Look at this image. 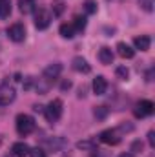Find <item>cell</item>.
I'll return each mask as SVG.
<instances>
[{
	"label": "cell",
	"instance_id": "6da1fadb",
	"mask_svg": "<svg viewBox=\"0 0 155 157\" xmlns=\"http://www.w3.org/2000/svg\"><path fill=\"white\" fill-rule=\"evenodd\" d=\"M15 126H17V133L26 137L29 133H33L35 130V119L31 115H26V113H18L15 119Z\"/></svg>",
	"mask_w": 155,
	"mask_h": 157
},
{
	"label": "cell",
	"instance_id": "7a4b0ae2",
	"mask_svg": "<svg viewBox=\"0 0 155 157\" xmlns=\"http://www.w3.org/2000/svg\"><path fill=\"white\" fill-rule=\"evenodd\" d=\"M62 112H64V104H62L60 99H53V101L47 104V108L44 110L46 119H47L49 122H57L59 119L62 117Z\"/></svg>",
	"mask_w": 155,
	"mask_h": 157
},
{
	"label": "cell",
	"instance_id": "3957f363",
	"mask_svg": "<svg viewBox=\"0 0 155 157\" xmlns=\"http://www.w3.org/2000/svg\"><path fill=\"white\" fill-rule=\"evenodd\" d=\"M155 112V104L152 101H148V99H144V101H139L137 104H135V108H133V115L137 119H144L148 117V115H152Z\"/></svg>",
	"mask_w": 155,
	"mask_h": 157
},
{
	"label": "cell",
	"instance_id": "277c9868",
	"mask_svg": "<svg viewBox=\"0 0 155 157\" xmlns=\"http://www.w3.org/2000/svg\"><path fill=\"white\" fill-rule=\"evenodd\" d=\"M99 141L104 143V144H110V146H115L120 143V133L117 132V128H108L104 132L99 133Z\"/></svg>",
	"mask_w": 155,
	"mask_h": 157
},
{
	"label": "cell",
	"instance_id": "5b68a950",
	"mask_svg": "<svg viewBox=\"0 0 155 157\" xmlns=\"http://www.w3.org/2000/svg\"><path fill=\"white\" fill-rule=\"evenodd\" d=\"M17 97V91L13 86L9 84H2L0 86V106H9Z\"/></svg>",
	"mask_w": 155,
	"mask_h": 157
},
{
	"label": "cell",
	"instance_id": "8992f818",
	"mask_svg": "<svg viewBox=\"0 0 155 157\" xmlns=\"http://www.w3.org/2000/svg\"><path fill=\"white\" fill-rule=\"evenodd\" d=\"M7 37L13 42H22V40L26 39V28H24V24L17 22V24L9 26L7 28Z\"/></svg>",
	"mask_w": 155,
	"mask_h": 157
},
{
	"label": "cell",
	"instance_id": "52a82bcc",
	"mask_svg": "<svg viewBox=\"0 0 155 157\" xmlns=\"http://www.w3.org/2000/svg\"><path fill=\"white\" fill-rule=\"evenodd\" d=\"M49 24H51V13L46 9H39L35 15V28L42 31V29H47Z\"/></svg>",
	"mask_w": 155,
	"mask_h": 157
},
{
	"label": "cell",
	"instance_id": "ba28073f",
	"mask_svg": "<svg viewBox=\"0 0 155 157\" xmlns=\"http://www.w3.org/2000/svg\"><path fill=\"white\" fill-rule=\"evenodd\" d=\"M60 73H62V64H60V62H53V64L46 66V68H44V71H42L44 78H47V80L57 78Z\"/></svg>",
	"mask_w": 155,
	"mask_h": 157
},
{
	"label": "cell",
	"instance_id": "9c48e42d",
	"mask_svg": "<svg viewBox=\"0 0 155 157\" xmlns=\"http://www.w3.org/2000/svg\"><path fill=\"white\" fill-rule=\"evenodd\" d=\"M71 68L78 71V73H89L91 71V66L88 64V60L84 59V57H75L73 60H71Z\"/></svg>",
	"mask_w": 155,
	"mask_h": 157
},
{
	"label": "cell",
	"instance_id": "30bf717a",
	"mask_svg": "<svg viewBox=\"0 0 155 157\" xmlns=\"http://www.w3.org/2000/svg\"><path fill=\"white\" fill-rule=\"evenodd\" d=\"M91 88H93V93L95 95H104L106 90H108V82H106V78L102 77V75H97V77L93 78Z\"/></svg>",
	"mask_w": 155,
	"mask_h": 157
},
{
	"label": "cell",
	"instance_id": "8fae6325",
	"mask_svg": "<svg viewBox=\"0 0 155 157\" xmlns=\"http://www.w3.org/2000/svg\"><path fill=\"white\" fill-rule=\"evenodd\" d=\"M29 144L28 143H24V141H18V143H15L13 146H11V152H13V155L15 157H26L29 154Z\"/></svg>",
	"mask_w": 155,
	"mask_h": 157
},
{
	"label": "cell",
	"instance_id": "7c38bea8",
	"mask_svg": "<svg viewBox=\"0 0 155 157\" xmlns=\"http://www.w3.org/2000/svg\"><path fill=\"white\" fill-rule=\"evenodd\" d=\"M117 53H119L122 59H133V57H135V49H133L130 44H126V42H119V44H117Z\"/></svg>",
	"mask_w": 155,
	"mask_h": 157
},
{
	"label": "cell",
	"instance_id": "4fadbf2b",
	"mask_svg": "<svg viewBox=\"0 0 155 157\" xmlns=\"http://www.w3.org/2000/svg\"><path fill=\"white\" fill-rule=\"evenodd\" d=\"M18 9L22 15H31L37 11V2L35 0H18Z\"/></svg>",
	"mask_w": 155,
	"mask_h": 157
},
{
	"label": "cell",
	"instance_id": "5bb4252c",
	"mask_svg": "<svg viewBox=\"0 0 155 157\" xmlns=\"http://www.w3.org/2000/svg\"><path fill=\"white\" fill-rule=\"evenodd\" d=\"M99 60H100L102 64H106V66L112 64V62H113V51H112V48H106V46L100 48V49H99Z\"/></svg>",
	"mask_w": 155,
	"mask_h": 157
},
{
	"label": "cell",
	"instance_id": "9a60e30c",
	"mask_svg": "<svg viewBox=\"0 0 155 157\" xmlns=\"http://www.w3.org/2000/svg\"><path fill=\"white\" fill-rule=\"evenodd\" d=\"M133 44H135V48H137V49L146 51V49H150L152 39H150L148 35H141V37H135V39H133Z\"/></svg>",
	"mask_w": 155,
	"mask_h": 157
},
{
	"label": "cell",
	"instance_id": "2e32d148",
	"mask_svg": "<svg viewBox=\"0 0 155 157\" xmlns=\"http://www.w3.org/2000/svg\"><path fill=\"white\" fill-rule=\"evenodd\" d=\"M78 150H88V152H95L97 148V141L95 139H86V141H78L77 143Z\"/></svg>",
	"mask_w": 155,
	"mask_h": 157
},
{
	"label": "cell",
	"instance_id": "e0dca14e",
	"mask_svg": "<svg viewBox=\"0 0 155 157\" xmlns=\"http://www.w3.org/2000/svg\"><path fill=\"white\" fill-rule=\"evenodd\" d=\"M59 33H60V37H64V39H73V37H75V29H73L71 24H60Z\"/></svg>",
	"mask_w": 155,
	"mask_h": 157
},
{
	"label": "cell",
	"instance_id": "ac0fdd59",
	"mask_svg": "<svg viewBox=\"0 0 155 157\" xmlns=\"http://www.w3.org/2000/svg\"><path fill=\"white\" fill-rule=\"evenodd\" d=\"M9 15H11V2L0 0V18H7Z\"/></svg>",
	"mask_w": 155,
	"mask_h": 157
},
{
	"label": "cell",
	"instance_id": "d6986e66",
	"mask_svg": "<svg viewBox=\"0 0 155 157\" xmlns=\"http://www.w3.org/2000/svg\"><path fill=\"white\" fill-rule=\"evenodd\" d=\"M49 86H51V80H47V78H39V82H37V91H39L40 95H44V93H47Z\"/></svg>",
	"mask_w": 155,
	"mask_h": 157
},
{
	"label": "cell",
	"instance_id": "ffe728a7",
	"mask_svg": "<svg viewBox=\"0 0 155 157\" xmlns=\"http://www.w3.org/2000/svg\"><path fill=\"white\" fill-rule=\"evenodd\" d=\"M108 113H110V110L106 108V106H97L95 110H93V115L99 119V121H102V119L108 117Z\"/></svg>",
	"mask_w": 155,
	"mask_h": 157
},
{
	"label": "cell",
	"instance_id": "44dd1931",
	"mask_svg": "<svg viewBox=\"0 0 155 157\" xmlns=\"http://www.w3.org/2000/svg\"><path fill=\"white\" fill-rule=\"evenodd\" d=\"M71 26H73L75 31H82V29L86 28V17H75Z\"/></svg>",
	"mask_w": 155,
	"mask_h": 157
},
{
	"label": "cell",
	"instance_id": "7402d4cb",
	"mask_svg": "<svg viewBox=\"0 0 155 157\" xmlns=\"http://www.w3.org/2000/svg\"><path fill=\"white\" fill-rule=\"evenodd\" d=\"M115 75L120 78V80H128V78H130V70H128L126 66H117Z\"/></svg>",
	"mask_w": 155,
	"mask_h": 157
},
{
	"label": "cell",
	"instance_id": "603a6c76",
	"mask_svg": "<svg viewBox=\"0 0 155 157\" xmlns=\"http://www.w3.org/2000/svg\"><path fill=\"white\" fill-rule=\"evenodd\" d=\"M64 9H66V6H64V2H60V0H57V2H53V15H55V17H60V15L64 13Z\"/></svg>",
	"mask_w": 155,
	"mask_h": 157
},
{
	"label": "cell",
	"instance_id": "cb8c5ba5",
	"mask_svg": "<svg viewBox=\"0 0 155 157\" xmlns=\"http://www.w3.org/2000/svg\"><path fill=\"white\" fill-rule=\"evenodd\" d=\"M84 9H86L88 15L97 13V2H95V0H86V2H84Z\"/></svg>",
	"mask_w": 155,
	"mask_h": 157
},
{
	"label": "cell",
	"instance_id": "d4e9b609",
	"mask_svg": "<svg viewBox=\"0 0 155 157\" xmlns=\"http://www.w3.org/2000/svg\"><path fill=\"white\" fill-rule=\"evenodd\" d=\"M64 144H66V141H64L62 137H53V139L49 141V146H51L53 150H60Z\"/></svg>",
	"mask_w": 155,
	"mask_h": 157
},
{
	"label": "cell",
	"instance_id": "484cf974",
	"mask_svg": "<svg viewBox=\"0 0 155 157\" xmlns=\"http://www.w3.org/2000/svg\"><path fill=\"white\" fill-rule=\"evenodd\" d=\"M28 155H29V157H46V152H44L42 148H39V146H37V148H31Z\"/></svg>",
	"mask_w": 155,
	"mask_h": 157
},
{
	"label": "cell",
	"instance_id": "4316f807",
	"mask_svg": "<svg viewBox=\"0 0 155 157\" xmlns=\"http://www.w3.org/2000/svg\"><path fill=\"white\" fill-rule=\"evenodd\" d=\"M33 84H35V78H33V77H26V80L22 82L24 90H31V88H33Z\"/></svg>",
	"mask_w": 155,
	"mask_h": 157
},
{
	"label": "cell",
	"instance_id": "83f0119b",
	"mask_svg": "<svg viewBox=\"0 0 155 157\" xmlns=\"http://www.w3.org/2000/svg\"><path fill=\"white\" fill-rule=\"evenodd\" d=\"M117 132H119V133H124V132H133V124H120V126L117 128Z\"/></svg>",
	"mask_w": 155,
	"mask_h": 157
},
{
	"label": "cell",
	"instance_id": "f1b7e54d",
	"mask_svg": "<svg viewBox=\"0 0 155 157\" xmlns=\"http://www.w3.org/2000/svg\"><path fill=\"white\" fill-rule=\"evenodd\" d=\"M131 152H142V141H135L133 144H131Z\"/></svg>",
	"mask_w": 155,
	"mask_h": 157
},
{
	"label": "cell",
	"instance_id": "f546056e",
	"mask_svg": "<svg viewBox=\"0 0 155 157\" xmlns=\"http://www.w3.org/2000/svg\"><path fill=\"white\" fill-rule=\"evenodd\" d=\"M141 6H142L144 11H152V9H153V7H152V0H141Z\"/></svg>",
	"mask_w": 155,
	"mask_h": 157
},
{
	"label": "cell",
	"instance_id": "4dcf8cb0",
	"mask_svg": "<svg viewBox=\"0 0 155 157\" xmlns=\"http://www.w3.org/2000/svg\"><path fill=\"white\" fill-rule=\"evenodd\" d=\"M148 143H150V146H152V148H155V132H153V130H150V132H148Z\"/></svg>",
	"mask_w": 155,
	"mask_h": 157
},
{
	"label": "cell",
	"instance_id": "1f68e13d",
	"mask_svg": "<svg viewBox=\"0 0 155 157\" xmlns=\"http://www.w3.org/2000/svg\"><path fill=\"white\" fill-rule=\"evenodd\" d=\"M70 88H71V80H64V82L60 84V90H62V91H68Z\"/></svg>",
	"mask_w": 155,
	"mask_h": 157
},
{
	"label": "cell",
	"instance_id": "d6a6232c",
	"mask_svg": "<svg viewBox=\"0 0 155 157\" xmlns=\"http://www.w3.org/2000/svg\"><path fill=\"white\" fill-rule=\"evenodd\" d=\"M33 110H35V112H44V106H40V104H35V106H33Z\"/></svg>",
	"mask_w": 155,
	"mask_h": 157
},
{
	"label": "cell",
	"instance_id": "836d02e7",
	"mask_svg": "<svg viewBox=\"0 0 155 157\" xmlns=\"http://www.w3.org/2000/svg\"><path fill=\"white\" fill-rule=\"evenodd\" d=\"M119 157H133V154H120Z\"/></svg>",
	"mask_w": 155,
	"mask_h": 157
}]
</instances>
